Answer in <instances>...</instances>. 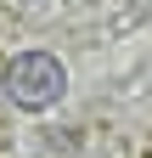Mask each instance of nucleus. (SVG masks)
Listing matches in <instances>:
<instances>
[{"label": "nucleus", "mask_w": 152, "mask_h": 158, "mask_svg": "<svg viewBox=\"0 0 152 158\" xmlns=\"http://www.w3.org/2000/svg\"><path fill=\"white\" fill-rule=\"evenodd\" d=\"M0 85H6V96L23 113H45L51 102H62V90H68V68L56 62L51 51H17L6 73H0Z\"/></svg>", "instance_id": "f257e3e1"}]
</instances>
